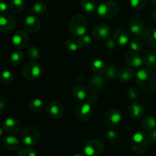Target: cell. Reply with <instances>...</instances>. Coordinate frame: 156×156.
Listing matches in <instances>:
<instances>
[{
  "label": "cell",
  "instance_id": "36",
  "mask_svg": "<svg viewBox=\"0 0 156 156\" xmlns=\"http://www.w3.org/2000/svg\"><path fill=\"white\" fill-rule=\"evenodd\" d=\"M27 55L30 60L37 61V59H39L40 56H41V51L38 49V47L33 46L27 50Z\"/></svg>",
  "mask_w": 156,
  "mask_h": 156
},
{
  "label": "cell",
  "instance_id": "22",
  "mask_svg": "<svg viewBox=\"0 0 156 156\" xmlns=\"http://www.w3.org/2000/svg\"><path fill=\"white\" fill-rule=\"evenodd\" d=\"M143 37L148 46L156 50V28H149L145 30Z\"/></svg>",
  "mask_w": 156,
  "mask_h": 156
},
{
  "label": "cell",
  "instance_id": "17",
  "mask_svg": "<svg viewBox=\"0 0 156 156\" xmlns=\"http://www.w3.org/2000/svg\"><path fill=\"white\" fill-rule=\"evenodd\" d=\"M125 62L132 68H138L143 66V60L140 54L136 52H129L125 56Z\"/></svg>",
  "mask_w": 156,
  "mask_h": 156
},
{
  "label": "cell",
  "instance_id": "39",
  "mask_svg": "<svg viewBox=\"0 0 156 156\" xmlns=\"http://www.w3.org/2000/svg\"><path fill=\"white\" fill-rule=\"evenodd\" d=\"M17 153L18 156H37L36 151L30 146H28L25 149H19Z\"/></svg>",
  "mask_w": 156,
  "mask_h": 156
},
{
  "label": "cell",
  "instance_id": "7",
  "mask_svg": "<svg viewBox=\"0 0 156 156\" xmlns=\"http://www.w3.org/2000/svg\"><path fill=\"white\" fill-rule=\"evenodd\" d=\"M122 120V114L117 108H110L103 116V122L108 127L117 126Z\"/></svg>",
  "mask_w": 156,
  "mask_h": 156
},
{
  "label": "cell",
  "instance_id": "34",
  "mask_svg": "<svg viewBox=\"0 0 156 156\" xmlns=\"http://www.w3.org/2000/svg\"><path fill=\"white\" fill-rule=\"evenodd\" d=\"M129 46H130V48L132 50V51L136 52V53L142 51L143 49V47H144L143 46V42L139 37L133 38L130 41V43H129Z\"/></svg>",
  "mask_w": 156,
  "mask_h": 156
},
{
  "label": "cell",
  "instance_id": "32",
  "mask_svg": "<svg viewBox=\"0 0 156 156\" xmlns=\"http://www.w3.org/2000/svg\"><path fill=\"white\" fill-rule=\"evenodd\" d=\"M15 80L13 73L9 70H4L0 73V82L3 85H10Z\"/></svg>",
  "mask_w": 156,
  "mask_h": 156
},
{
  "label": "cell",
  "instance_id": "12",
  "mask_svg": "<svg viewBox=\"0 0 156 156\" xmlns=\"http://www.w3.org/2000/svg\"><path fill=\"white\" fill-rule=\"evenodd\" d=\"M92 35L98 41L107 40L111 35V27L105 23H101L94 26L92 30Z\"/></svg>",
  "mask_w": 156,
  "mask_h": 156
},
{
  "label": "cell",
  "instance_id": "10",
  "mask_svg": "<svg viewBox=\"0 0 156 156\" xmlns=\"http://www.w3.org/2000/svg\"><path fill=\"white\" fill-rule=\"evenodd\" d=\"M76 114L79 120L83 122L88 121L93 114L91 105L88 102H81L76 108Z\"/></svg>",
  "mask_w": 156,
  "mask_h": 156
},
{
  "label": "cell",
  "instance_id": "21",
  "mask_svg": "<svg viewBox=\"0 0 156 156\" xmlns=\"http://www.w3.org/2000/svg\"><path fill=\"white\" fill-rule=\"evenodd\" d=\"M114 39L118 45L124 46L129 42V34L127 30L123 27H118L114 31Z\"/></svg>",
  "mask_w": 156,
  "mask_h": 156
},
{
  "label": "cell",
  "instance_id": "50",
  "mask_svg": "<svg viewBox=\"0 0 156 156\" xmlns=\"http://www.w3.org/2000/svg\"><path fill=\"white\" fill-rule=\"evenodd\" d=\"M3 131H4V129H3L2 127H0V137L2 136V135L3 134Z\"/></svg>",
  "mask_w": 156,
  "mask_h": 156
},
{
  "label": "cell",
  "instance_id": "37",
  "mask_svg": "<svg viewBox=\"0 0 156 156\" xmlns=\"http://www.w3.org/2000/svg\"><path fill=\"white\" fill-rule=\"evenodd\" d=\"M107 138H108V141L113 145L117 144L120 141V136H119L118 133L117 131L114 130V129H111V130L108 131Z\"/></svg>",
  "mask_w": 156,
  "mask_h": 156
},
{
  "label": "cell",
  "instance_id": "41",
  "mask_svg": "<svg viewBox=\"0 0 156 156\" xmlns=\"http://www.w3.org/2000/svg\"><path fill=\"white\" fill-rule=\"evenodd\" d=\"M127 95L131 100L136 101L139 98L140 93H139L138 89L135 87H130L127 91Z\"/></svg>",
  "mask_w": 156,
  "mask_h": 156
},
{
  "label": "cell",
  "instance_id": "6",
  "mask_svg": "<svg viewBox=\"0 0 156 156\" xmlns=\"http://www.w3.org/2000/svg\"><path fill=\"white\" fill-rule=\"evenodd\" d=\"M43 69L41 64L36 61H32L24 66L22 69V75L27 80H34L38 79L42 74Z\"/></svg>",
  "mask_w": 156,
  "mask_h": 156
},
{
  "label": "cell",
  "instance_id": "35",
  "mask_svg": "<svg viewBox=\"0 0 156 156\" xmlns=\"http://www.w3.org/2000/svg\"><path fill=\"white\" fill-rule=\"evenodd\" d=\"M24 53L21 51L17 50L13 52L10 56V61L13 65H19L24 60Z\"/></svg>",
  "mask_w": 156,
  "mask_h": 156
},
{
  "label": "cell",
  "instance_id": "5",
  "mask_svg": "<svg viewBox=\"0 0 156 156\" xmlns=\"http://www.w3.org/2000/svg\"><path fill=\"white\" fill-rule=\"evenodd\" d=\"M41 133L37 127L28 126L24 128L20 135L21 143L27 146H33L39 142Z\"/></svg>",
  "mask_w": 156,
  "mask_h": 156
},
{
  "label": "cell",
  "instance_id": "13",
  "mask_svg": "<svg viewBox=\"0 0 156 156\" xmlns=\"http://www.w3.org/2000/svg\"><path fill=\"white\" fill-rule=\"evenodd\" d=\"M15 21L13 17L7 13L0 15V32L8 33L15 28Z\"/></svg>",
  "mask_w": 156,
  "mask_h": 156
},
{
  "label": "cell",
  "instance_id": "42",
  "mask_svg": "<svg viewBox=\"0 0 156 156\" xmlns=\"http://www.w3.org/2000/svg\"><path fill=\"white\" fill-rule=\"evenodd\" d=\"M79 40H80L81 43H82V47H87V46L89 45L90 44L92 41V39H91V37L88 34H85L84 35H82V37H79Z\"/></svg>",
  "mask_w": 156,
  "mask_h": 156
},
{
  "label": "cell",
  "instance_id": "25",
  "mask_svg": "<svg viewBox=\"0 0 156 156\" xmlns=\"http://www.w3.org/2000/svg\"><path fill=\"white\" fill-rule=\"evenodd\" d=\"M73 96L76 101L79 102H83L86 99L87 93L85 87L81 85H76L73 88Z\"/></svg>",
  "mask_w": 156,
  "mask_h": 156
},
{
  "label": "cell",
  "instance_id": "2",
  "mask_svg": "<svg viewBox=\"0 0 156 156\" xmlns=\"http://www.w3.org/2000/svg\"><path fill=\"white\" fill-rule=\"evenodd\" d=\"M150 138L146 133L143 131L136 132L132 138L131 146L134 153L137 155H143L147 151L149 146Z\"/></svg>",
  "mask_w": 156,
  "mask_h": 156
},
{
  "label": "cell",
  "instance_id": "20",
  "mask_svg": "<svg viewBox=\"0 0 156 156\" xmlns=\"http://www.w3.org/2000/svg\"><path fill=\"white\" fill-rule=\"evenodd\" d=\"M2 144L5 149L9 151H18L21 148L20 141L13 136H7L4 137Z\"/></svg>",
  "mask_w": 156,
  "mask_h": 156
},
{
  "label": "cell",
  "instance_id": "3",
  "mask_svg": "<svg viewBox=\"0 0 156 156\" xmlns=\"http://www.w3.org/2000/svg\"><path fill=\"white\" fill-rule=\"evenodd\" d=\"M69 29L71 34L76 37H80L86 34L87 20L82 14L73 15L69 24Z\"/></svg>",
  "mask_w": 156,
  "mask_h": 156
},
{
  "label": "cell",
  "instance_id": "27",
  "mask_svg": "<svg viewBox=\"0 0 156 156\" xmlns=\"http://www.w3.org/2000/svg\"><path fill=\"white\" fill-rule=\"evenodd\" d=\"M81 7L88 14L95 13L98 9L97 3L95 0H82Z\"/></svg>",
  "mask_w": 156,
  "mask_h": 156
},
{
  "label": "cell",
  "instance_id": "49",
  "mask_svg": "<svg viewBox=\"0 0 156 156\" xmlns=\"http://www.w3.org/2000/svg\"><path fill=\"white\" fill-rule=\"evenodd\" d=\"M151 2H152V5L156 7V0H151Z\"/></svg>",
  "mask_w": 156,
  "mask_h": 156
},
{
  "label": "cell",
  "instance_id": "16",
  "mask_svg": "<svg viewBox=\"0 0 156 156\" xmlns=\"http://www.w3.org/2000/svg\"><path fill=\"white\" fill-rule=\"evenodd\" d=\"M12 44L17 49H22L28 43V35L24 30H18L12 38Z\"/></svg>",
  "mask_w": 156,
  "mask_h": 156
},
{
  "label": "cell",
  "instance_id": "47",
  "mask_svg": "<svg viewBox=\"0 0 156 156\" xmlns=\"http://www.w3.org/2000/svg\"><path fill=\"white\" fill-rule=\"evenodd\" d=\"M149 136V138H150V140H152L153 143H156V129H152V131H150Z\"/></svg>",
  "mask_w": 156,
  "mask_h": 156
},
{
  "label": "cell",
  "instance_id": "15",
  "mask_svg": "<svg viewBox=\"0 0 156 156\" xmlns=\"http://www.w3.org/2000/svg\"><path fill=\"white\" fill-rule=\"evenodd\" d=\"M41 23L39 18L34 15H28L24 22V30L30 34L36 33L41 27Z\"/></svg>",
  "mask_w": 156,
  "mask_h": 156
},
{
  "label": "cell",
  "instance_id": "40",
  "mask_svg": "<svg viewBox=\"0 0 156 156\" xmlns=\"http://www.w3.org/2000/svg\"><path fill=\"white\" fill-rule=\"evenodd\" d=\"M146 2L147 0H130V5L133 9L139 10V9H142L145 7Z\"/></svg>",
  "mask_w": 156,
  "mask_h": 156
},
{
  "label": "cell",
  "instance_id": "14",
  "mask_svg": "<svg viewBox=\"0 0 156 156\" xmlns=\"http://www.w3.org/2000/svg\"><path fill=\"white\" fill-rule=\"evenodd\" d=\"M2 128L5 132L10 134H15L21 130V123L18 119L9 117L3 122Z\"/></svg>",
  "mask_w": 156,
  "mask_h": 156
},
{
  "label": "cell",
  "instance_id": "23",
  "mask_svg": "<svg viewBox=\"0 0 156 156\" xmlns=\"http://www.w3.org/2000/svg\"><path fill=\"white\" fill-rule=\"evenodd\" d=\"M143 63L149 68L156 67V51L154 50H147L143 56Z\"/></svg>",
  "mask_w": 156,
  "mask_h": 156
},
{
  "label": "cell",
  "instance_id": "38",
  "mask_svg": "<svg viewBox=\"0 0 156 156\" xmlns=\"http://www.w3.org/2000/svg\"><path fill=\"white\" fill-rule=\"evenodd\" d=\"M117 67L114 65H111L107 67V69L105 71V77L109 80H113L117 77Z\"/></svg>",
  "mask_w": 156,
  "mask_h": 156
},
{
  "label": "cell",
  "instance_id": "45",
  "mask_svg": "<svg viewBox=\"0 0 156 156\" xmlns=\"http://www.w3.org/2000/svg\"><path fill=\"white\" fill-rule=\"evenodd\" d=\"M9 9L7 3L4 0H0V13H5Z\"/></svg>",
  "mask_w": 156,
  "mask_h": 156
},
{
  "label": "cell",
  "instance_id": "44",
  "mask_svg": "<svg viewBox=\"0 0 156 156\" xmlns=\"http://www.w3.org/2000/svg\"><path fill=\"white\" fill-rule=\"evenodd\" d=\"M116 44H117V43L115 42L114 38L109 37L106 40L105 45H106L107 48H108L109 50H114L116 47Z\"/></svg>",
  "mask_w": 156,
  "mask_h": 156
},
{
  "label": "cell",
  "instance_id": "31",
  "mask_svg": "<svg viewBox=\"0 0 156 156\" xmlns=\"http://www.w3.org/2000/svg\"><path fill=\"white\" fill-rule=\"evenodd\" d=\"M28 108L30 111L34 113H39L42 111L44 108V104L41 99L34 98L30 101L28 103Z\"/></svg>",
  "mask_w": 156,
  "mask_h": 156
},
{
  "label": "cell",
  "instance_id": "29",
  "mask_svg": "<svg viewBox=\"0 0 156 156\" xmlns=\"http://www.w3.org/2000/svg\"><path fill=\"white\" fill-rule=\"evenodd\" d=\"M65 45L66 49H68L70 51H77V50L82 49V45L80 40L79 37H71L69 38L65 43Z\"/></svg>",
  "mask_w": 156,
  "mask_h": 156
},
{
  "label": "cell",
  "instance_id": "4",
  "mask_svg": "<svg viewBox=\"0 0 156 156\" xmlns=\"http://www.w3.org/2000/svg\"><path fill=\"white\" fill-rule=\"evenodd\" d=\"M119 8L118 4L116 2L111 1H105L101 3L98 6L97 12L98 15L101 18H105V19H111V18H114L119 13Z\"/></svg>",
  "mask_w": 156,
  "mask_h": 156
},
{
  "label": "cell",
  "instance_id": "51",
  "mask_svg": "<svg viewBox=\"0 0 156 156\" xmlns=\"http://www.w3.org/2000/svg\"><path fill=\"white\" fill-rule=\"evenodd\" d=\"M73 156H85V155H82V154H80V153H79V154H75V155H73Z\"/></svg>",
  "mask_w": 156,
  "mask_h": 156
},
{
  "label": "cell",
  "instance_id": "19",
  "mask_svg": "<svg viewBox=\"0 0 156 156\" xmlns=\"http://www.w3.org/2000/svg\"><path fill=\"white\" fill-rule=\"evenodd\" d=\"M105 85V80L101 76L95 75L90 79L88 84V88L91 92H98Z\"/></svg>",
  "mask_w": 156,
  "mask_h": 156
},
{
  "label": "cell",
  "instance_id": "9",
  "mask_svg": "<svg viewBox=\"0 0 156 156\" xmlns=\"http://www.w3.org/2000/svg\"><path fill=\"white\" fill-rule=\"evenodd\" d=\"M129 30L136 37L142 36L144 33V21L142 17L139 15H133L129 19Z\"/></svg>",
  "mask_w": 156,
  "mask_h": 156
},
{
  "label": "cell",
  "instance_id": "1",
  "mask_svg": "<svg viewBox=\"0 0 156 156\" xmlns=\"http://www.w3.org/2000/svg\"><path fill=\"white\" fill-rule=\"evenodd\" d=\"M137 85L146 91H152L156 88V77L152 70L142 69L136 76Z\"/></svg>",
  "mask_w": 156,
  "mask_h": 156
},
{
  "label": "cell",
  "instance_id": "28",
  "mask_svg": "<svg viewBox=\"0 0 156 156\" xmlns=\"http://www.w3.org/2000/svg\"><path fill=\"white\" fill-rule=\"evenodd\" d=\"M107 67L108 66L104 61L101 60V59H96L92 62L91 68L94 74L101 76L102 74H105Z\"/></svg>",
  "mask_w": 156,
  "mask_h": 156
},
{
  "label": "cell",
  "instance_id": "33",
  "mask_svg": "<svg viewBox=\"0 0 156 156\" xmlns=\"http://www.w3.org/2000/svg\"><path fill=\"white\" fill-rule=\"evenodd\" d=\"M47 6L46 3L43 1L36 2L32 6V12L36 15H42L47 11Z\"/></svg>",
  "mask_w": 156,
  "mask_h": 156
},
{
  "label": "cell",
  "instance_id": "46",
  "mask_svg": "<svg viewBox=\"0 0 156 156\" xmlns=\"http://www.w3.org/2000/svg\"><path fill=\"white\" fill-rule=\"evenodd\" d=\"M6 105H7L6 99L3 96L0 95V111H2V110H4L5 108Z\"/></svg>",
  "mask_w": 156,
  "mask_h": 156
},
{
  "label": "cell",
  "instance_id": "11",
  "mask_svg": "<svg viewBox=\"0 0 156 156\" xmlns=\"http://www.w3.org/2000/svg\"><path fill=\"white\" fill-rule=\"evenodd\" d=\"M47 113L53 119L61 118L63 117L65 113L63 105L58 101H51L47 106Z\"/></svg>",
  "mask_w": 156,
  "mask_h": 156
},
{
  "label": "cell",
  "instance_id": "43",
  "mask_svg": "<svg viewBox=\"0 0 156 156\" xmlns=\"http://www.w3.org/2000/svg\"><path fill=\"white\" fill-rule=\"evenodd\" d=\"M86 102L89 103L90 105H94L98 101V95L95 92H91L89 94H87Z\"/></svg>",
  "mask_w": 156,
  "mask_h": 156
},
{
  "label": "cell",
  "instance_id": "48",
  "mask_svg": "<svg viewBox=\"0 0 156 156\" xmlns=\"http://www.w3.org/2000/svg\"><path fill=\"white\" fill-rule=\"evenodd\" d=\"M152 18L156 22V9H155V10L152 12Z\"/></svg>",
  "mask_w": 156,
  "mask_h": 156
},
{
  "label": "cell",
  "instance_id": "18",
  "mask_svg": "<svg viewBox=\"0 0 156 156\" xmlns=\"http://www.w3.org/2000/svg\"><path fill=\"white\" fill-rule=\"evenodd\" d=\"M128 114L132 118L140 120L145 115V108L143 105L138 102H133L128 107Z\"/></svg>",
  "mask_w": 156,
  "mask_h": 156
},
{
  "label": "cell",
  "instance_id": "30",
  "mask_svg": "<svg viewBox=\"0 0 156 156\" xmlns=\"http://www.w3.org/2000/svg\"><path fill=\"white\" fill-rule=\"evenodd\" d=\"M25 5L24 0H11L9 4V9L11 12L15 15L21 13Z\"/></svg>",
  "mask_w": 156,
  "mask_h": 156
},
{
  "label": "cell",
  "instance_id": "24",
  "mask_svg": "<svg viewBox=\"0 0 156 156\" xmlns=\"http://www.w3.org/2000/svg\"><path fill=\"white\" fill-rule=\"evenodd\" d=\"M134 76H135V73H134L133 70L127 68V67H123L117 72V78L121 82H126L133 79Z\"/></svg>",
  "mask_w": 156,
  "mask_h": 156
},
{
  "label": "cell",
  "instance_id": "26",
  "mask_svg": "<svg viewBox=\"0 0 156 156\" xmlns=\"http://www.w3.org/2000/svg\"><path fill=\"white\" fill-rule=\"evenodd\" d=\"M142 126L146 131H152L156 127V118L152 114L145 116L142 121Z\"/></svg>",
  "mask_w": 156,
  "mask_h": 156
},
{
  "label": "cell",
  "instance_id": "8",
  "mask_svg": "<svg viewBox=\"0 0 156 156\" xmlns=\"http://www.w3.org/2000/svg\"><path fill=\"white\" fill-rule=\"evenodd\" d=\"M105 145L98 140H90L84 146V152L87 156H98L103 152Z\"/></svg>",
  "mask_w": 156,
  "mask_h": 156
}]
</instances>
